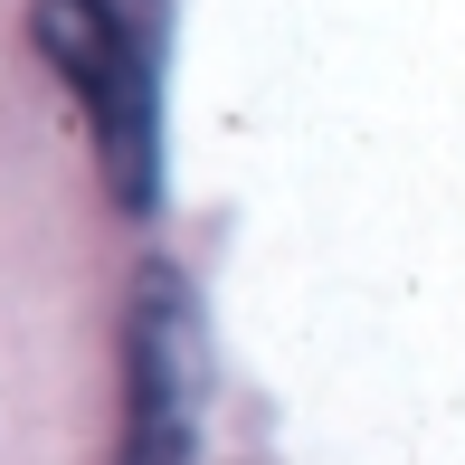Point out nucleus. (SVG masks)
I'll list each match as a JSON object with an SVG mask.
<instances>
[{
	"label": "nucleus",
	"instance_id": "f03ea898",
	"mask_svg": "<svg viewBox=\"0 0 465 465\" xmlns=\"http://www.w3.org/2000/svg\"><path fill=\"white\" fill-rule=\"evenodd\" d=\"M190 390H200L190 304H181V285H153L143 294V323H134V465H181Z\"/></svg>",
	"mask_w": 465,
	"mask_h": 465
},
{
	"label": "nucleus",
	"instance_id": "f257e3e1",
	"mask_svg": "<svg viewBox=\"0 0 465 465\" xmlns=\"http://www.w3.org/2000/svg\"><path fill=\"white\" fill-rule=\"evenodd\" d=\"M38 38L104 124L114 181L153 190V0H38Z\"/></svg>",
	"mask_w": 465,
	"mask_h": 465
}]
</instances>
